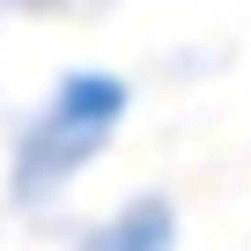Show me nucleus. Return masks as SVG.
<instances>
[{
	"label": "nucleus",
	"mask_w": 251,
	"mask_h": 251,
	"mask_svg": "<svg viewBox=\"0 0 251 251\" xmlns=\"http://www.w3.org/2000/svg\"><path fill=\"white\" fill-rule=\"evenodd\" d=\"M126 103H133V89H126L118 74L103 67H74L52 81V96L30 111V126L15 133V163H8V192L23 207H45L52 192H67L96 155L103 141L118 133Z\"/></svg>",
	"instance_id": "nucleus-1"
},
{
	"label": "nucleus",
	"mask_w": 251,
	"mask_h": 251,
	"mask_svg": "<svg viewBox=\"0 0 251 251\" xmlns=\"http://www.w3.org/2000/svg\"><path fill=\"white\" fill-rule=\"evenodd\" d=\"M81 251H177V214H170V200H126L111 222H96L89 236H81Z\"/></svg>",
	"instance_id": "nucleus-2"
}]
</instances>
